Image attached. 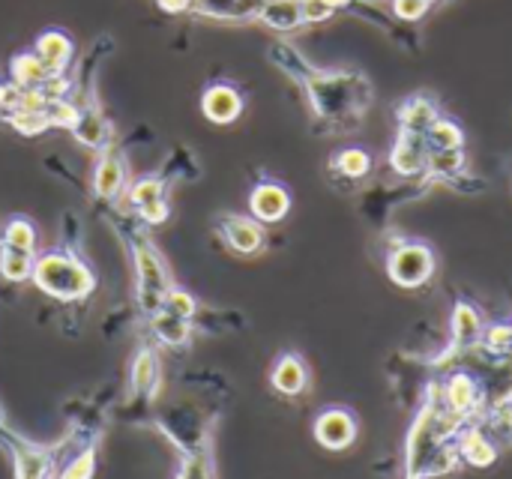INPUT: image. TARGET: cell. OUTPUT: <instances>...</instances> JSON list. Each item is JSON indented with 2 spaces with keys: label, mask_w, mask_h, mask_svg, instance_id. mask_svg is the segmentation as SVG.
<instances>
[{
  "label": "cell",
  "mask_w": 512,
  "mask_h": 479,
  "mask_svg": "<svg viewBox=\"0 0 512 479\" xmlns=\"http://www.w3.org/2000/svg\"><path fill=\"white\" fill-rule=\"evenodd\" d=\"M0 243L24 249V252H39V228L27 216H9L0 225Z\"/></svg>",
  "instance_id": "obj_24"
},
{
  "label": "cell",
  "mask_w": 512,
  "mask_h": 479,
  "mask_svg": "<svg viewBox=\"0 0 512 479\" xmlns=\"http://www.w3.org/2000/svg\"><path fill=\"white\" fill-rule=\"evenodd\" d=\"M426 141H429V150H462L465 135H462V129L453 120L438 117L432 123V129L426 132Z\"/></svg>",
  "instance_id": "obj_27"
},
{
  "label": "cell",
  "mask_w": 512,
  "mask_h": 479,
  "mask_svg": "<svg viewBox=\"0 0 512 479\" xmlns=\"http://www.w3.org/2000/svg\"><path fill=\"white\" fill-rule=\"evenodd\" d=\"M435 120H438V108L429 99H423V96H411L399 108V126H402V132L426 135Z\"/></svg>",
  "instance_id": "obj_23"
},
{
  "label": "cell",
  "mask_w": 512,
  "mask_h": 479,
  "mask_svg": "<svg viewBox=\"0 0 512 479\" xmlns=\"http://www.w3.org/2000/svg\"><path fill=\"white\" fill-rule=\"evenodd\" d=\"M273 390L282 393V396H300L309 384V372H306V363L297 357V354H282L273 366Z\"/></svg>",
  "instance_id": "obj_17"
},
{
  "label": "cell",
  "mask_w": 512,
  "mask_h": 479,
  "mask_svg": "<svg viewBox=\"0 0 512 479\" xmlns=\"http://www.w3.org/2000/svg\"><path fill=\"white\" fill-rule=\"evenodd\" d=\"M177 479H213V465H210L207 447H198V450H192L186 456V462H183Z\"/></svg>",
  "instance_id": "obj_32"
},
{
  "label": "cell",
  "mask_w": 512,
  "mask_h": 479,
  "mask_svg": "<svg viewBox=\"0 0 512 479\" xmlns=\"http://www.w3.org/2000/svg\"><path fill=\"white\" fill-rule=\"evenodd\" d=\"M69 132H72V138L81 147H87L93 153H99V150H105V147H111L117 141V126L108 117V111L102 108L99 96L84 102V105H78V117H75Z\"/></svg>",
  "instance_id": "obj_6"
},
{
  "label": "cell",
  "mask_w": 512,
  "mask_h": 479,
  "mask_svg": "<svg viewBox=\"0 0 512 479\" xmlns=\"http://www.w3.org/2000/svg\"><path fill=\"white\" fill-rule=\"evenodd\" d=\"M132 183V171H129V156H126V144L117 138L111 147L96 153V165H93V180H90V201L99 210L108 207H120L126 201Z\"/></svg>",
  "instance_id": "obj_3"
},
{
  "label": "cell",
  "mask_w": 512,
  "mask_h": 479,
  "mask_svg": "<svg viewBox=\"0 0 512 479\" xmlns=\"http://www.w3.org/2000/svg\"><path fill=\"white\" fill-rule=\"evenodd\" d=\"M336 12V6L330 0H303V21L306 24H318L327 21Z\"/></svg>",
  "instance_id": "obj_36"
},
{
  "label": "cell",
  "mask_w": 512,
  "mask_h": 479,
  "mask_svg": "<svg viewBox=\"0 0 512 479\" xmlns=\"http://www.w3.org/2000/svg\"><path fill=\"white\" fill-rule=\"evenodd\" d=\"M264 0H195V15L213 18V21H249L258 18Z\"/></svg>",
  "instance_id": "obj_19"
},
{
  "label": "cell",
  "mask_w": 512,
  "mask_h": 479,
  "mask_svg": "<svg viewBox=\"0 0 512 479\" xmlns=\"http://www.w3.org/2000/svg\"><path fill=\"white\" fill-rule=\"evenodd\" d=\"M243 105H246L243 102V93L234 84H228V81H213L201 93V114L210 123H216V126L234 123L243 114Z\"/></svg>",
  "instance_id": "obj_9"
},
{
  "label": "cell",
  "mask_w": 512,
  "mask_h": 479,
  "mask_svg": "<svg viewBox=\"0 0 512 479\" xmlns=\"http://www.w3.org/2000/svg\"><path fill=\"white\" fill-rule=\"evenodd\" d=\"M465 168V153L462 150H429V171L432 177L453 180Z\"/></svg>",
  "instance_id": "obj_28"
},
{
  "label": "cell",
  "mask_w": 512,
  "mask_h": 479,
  "mask_svg": "<svg viewBox=\"0 0 512 479\" xmlns=\"http://www.w3.org/2000/svg\"><path fill=\"white\" fill-rule=\"evenodd\" d=\"M387 273L399 288H420L435 273V255L426 243H399L390 252Z\"/></svg>",
  "instance_id": "obj_5"
},
{
  "label": "cell",
  "mask_w": 512,
  "mask_h": 479,
  "mask_svg": "<svg viewBox=\"0 0 512 479\" xmlns=\"http://www.w3.org/2000/svg\"><path fill=\"white\" fill-rule=\"evenodd\" d=\"M168 183H195L201 177V162L192 147L174 144L165 156V165L159 171Z\"/></svg>",
  "instance_id": "obj_20"
},
{
  "label": "cell",
  "mask_w": 512,
  "mask_h": 479,
  "mask_svg": "<svg viewBox=\"0 0 512 479\" xmlns=\"http://www.w3.org/2000/svg\"><path fill=\"white\" fill-rule=\"evenodd\" d=\"M288 207H291L288 189L273 180L255 183V189L249 192V210L258 222H279V219H285Z\"/></svg>",
  "instance_id": "obj_14"
},
{
  "label": "cell",
  "mask_w": 512,
  "mask_h": 479,
  "mask_svg": "<svg viewBox=\"0 0 512 479\" xmlns=\"http://www.w3.org/2000/svg\"><path fill=\"white\" fill-rule=\"evenodd\" d=\"M9 450H12V462H15V479L51 477V453L48 450L18 441L12 435H9Z\"/></svg>",
  "instance_id": "obj_16"
},
{
  "label": "cell",
  "mask_w": 512,
  "mask_h": 479,
  "mask_svg": "<svg viewBox=\"0 0 512 479\" xmlns=\"http://www.w3.org/2000/svg\"><path fill=\"white\" fill-rule=\"evenodd\" d=\"M258 21L267 24L270 30L291 33L300 24H306L303 21V0H264L258 9Z\"/></svg>",
  "instance_id": "obj_18"
},
{
  "label": "cell",
  "mask_w": 512,
  "mask_h": 479,
  "mask_svg": "<svg viewBox=\"0 0 512 479\" xmlns=\"http://www.w3.org/2000/svg\"><path fill=\"white\" fill-rule=\"evenodd\" d=\"M33 54L45 63V69L51 75H69L75 66V39L60 30V27H48L33 39Z\"/></svg>",
  "instance_id": "obj_8"
},
{
  "label": "cell",
  "mask_w": 512,
  "mask_h": 479,
  "mask_svg": "<svg viewBox=\"0 0 512 479\" xmlns=\"http://www.w3.org/2000/svg\"><path fill=\"white\" fill-rule=\"evenodd\" d=\"M408 479H420V477H408Z\"/></svg>",
  "instance_id": "obj_39"
},
{
  "label": "cell",
  "mask_w": 512,
  "mask_h": 479,
  "mask_svg": "<svg viewBox=\"0 0 512 479\" xmlns=\"http://www.w3.org/2000/svg\"><path fill=\"white\" fill-rule=\"evenodd\" d=\"M369 168H372L369 153H363V150H357V147L342 150V153L333 159V171L345 174L348 180H360V177H366V174H369Z\"/></svg>",
  "instance_id": "obj_29"
},
{
  "label": "cell",
  "mask_w": 512,
  "mask_h": 479,
  "mask_svg": "<svg viewBox=\"0 0 512 479\" xmlns=\"http://www.w3.org/2000/svg\"><path fill=\"white\" fill-rule=\"evenodd\" d=\"M162 384V369H159V357L153 348H141L132 360V372H129V390L135 402H153Z\"/></svg>",
  "instance_id": "obj_12"
},
{
  "label": "cell",
  "mask_w": 512,
  "mask_h": 479,
  "mask_svg": "<svg viewBox=\"0 0 512 479\" xmlns=\"http://www.w3.org/2000/svg\"><path fill=\"white\" fill-rule=\"evenodd\" d=\"M39 252H24L15 246H3L0 243V276L9 285H21L33 276V264H36Z\"/></svg>",
  "instance_id": "obj_25"
},
{
  "label": "cell",
  "mask_w": 512,
  "mask_h": 479,
  "mask_svg": "<svg viewBox=\"0 0 512 479\" xmlns=\"http://www.w3.org/2000/svg\"><path fill=\"white\" fill-rule=\"evenodd\" d=\"M6 72H9V81H12L21 93H39V90L48 87L54 78H60V75H51V72L45 69V63L33 54V48L12 54Z\"/></svg>",
  "instance_id": "obj_11"
},
{
  "label": "cell",
  "mask_w": 512,
  "mask_h": 479,
  "mask_svg": "<svg viewBox=\"0 0 512 479\" xmlns=\"http://www.w3.org/2000/svg\"><path fill=\"white\" fill-rule=\"evenodd\" d=\"M390 165L396 168V174L402 177H414L423 174L429 168V141L426 135L417 132H399V141L390 153Z\"/></svg>",
  "instance_id": "obj_13"
},
{
  "label": "cell",
  "mask_w": 512,
  "mask_h": 479,
  "mask_svg": "<svg viewBox=\"0 0 512 479\" xmlns=\"http://www.w3.org/2000/svg\"><path fill=\"white\" fill-rule=\"evenodd\" d=\"M93 471H96V450L87 447L60 471V479H93Z\"/></svg>",
  "instance_id": "obj_33"
},
{
  "label": "cell",
  "mask_w": 512,
  "mask_h": 479,
  "mask_svg": "<svg viewBox=\"0 0 512 479\" xmlns=\"http://www.w3.org/2000/svg\"><path fill=\"white\" fill-rule=\"evenodd\" d=\"M30 282L57 303H81L96 291V273L81 252L66 246L36 255Z\"/></svg>",
  "instance_id": "obj_1"
},
{
  "label": "cell",
  "mask_w": 512,
  "mask_h": 479,
  "mask_svg": "<svg viewBox=\"0 0 512 479\" xmlns=\"http://www.w3.org/2000/svg\"><path fill=\"white\" fill-rule=\"evenodd\" d=\"M432 0H393V12L402 18V21H417L429 12Z\"/></svg>",
  "instance_id": "obj_35"
},
{
  "label": "cell",
  "mask_w": 512,
  "mask_h": 479,
  "mask_svg": "<svg viewBox=\"0 0 512 479\" xmlns=\"http://www.w3.org/2000/svg\"><path fill=\"white\" fill-rule=\"evenodd\" d=\"M330 3H333V6H336V9H342V6H348V3H351V0H330Z\"/></svg>",
  "instance_id": "obj_38"
},
{
  "label": "cell",
  "mask_w": 512,
  "mask_h": 479,
  "mask_svg": "<svg viewBox=\"0 0 512 479\" xmlns=\"http://www.w3.org/2000/svg\"><path fill=\"white\" fill-rule=\"evenodd\" d=\"M315 441L324 450L342 453L357 441V420L351 411L345 408H327L318 420H315Z\"/></svg>",
  "instance_id": "obj_10"
},
{
  "label": "cell",
  "mask_w": 512,
  "mask_h": 479,
  "mask_svg": "<svg viewBox=\"0 0 512 479\" xmlns=\"http://www.w3.org/2000/svg\"><path fill=\"white\" fill-rule=\"evenodd\" d=\"M162 309H165V312H171V315H177V318L195 321V315H198V300H195L189 291H183V288H177V285H174V288L168 291V297H165Z\"/></svg>",
  "instance_id": "obj_31"
},
{
  "label": "cell",
  "mask_w": 512,
  "mask_h": 479,
  "mask_svg": "<svg viewBox=\"0 0 512 479\" xmlns=\"http://www.w3.org/2000/svg\"><path fill=\"white\" fill-rule=\"evenodd\" d=\"M213 228L219 240L237 255H258L267 246V234L258 219H249L240 213H219L213 219Z\"/></svg>",
  "instance_id": "obj_7"
},
{
  "label": "cell",
  "mask_w": 512,
  "mask_h": 479,
  "mask_svg": "<svg viewBox=\"0 0 512 479\" xmlns=\"http://www.w3.org/2000/svg\"><path fill=\"white\" fill-rule=\"evenodd\" d=\"M303 84H306V93L312 99V108L324 120L345 123L348 117H360L372 102V87L363 75L312 72Z\"/></svg>",
  "instance_id": "obj_2"
},
{
  "label": "cell",
  "mask_w": 512,
  "mask_h": 479,
  "mask_svg": "<svg viewBox=\"0 0 512 479\" xmlns=\"http://www.w3.org/2000/svg\"><path fill=\"white\" fill-rule=\"evenodd\" d=\"M441 393H444V405H447L456 417H462V420H468V417L480 408V402H483L480 384H477L471 375H465V372H456V375L447 381V387H444Z\"/></svg>",
  "instance_id": "obj_15"
},
{
  "label": "cell",
  "mask_w": 512,
  "mask_h": 479,
  "mask_svg": "<svg viewBox=\"0 0 512 479\" xmlns=\"http://www.w3.org/2000/svg\"><path fill=\"white\" fill-rule=\"evenodd\" d=\"M483 318L477 315L474 306L468 303H459L456 312H453V351H468L474 348L477 342H483Z\"/></svg>",
  "instance_id": "obj_21"
},
{
  "label": "cell",
  "mask_w": 512,
  "mask_h": 479,
  "mask_svg": "<svg viewBox=\"0 0 512 479\" xmlns=\"http://www.w3.org/2000/svg\"><path fill=\"white\" fill-rule=\"evenodd\" d=\"M45 168H48L51 174H57V177H60V180H63L66 186H72V189H75L78 195L90 198V186H84V183H81V180H78V177H75V174H72V171H69V168H66V165L60 162V159H57V156H48V159H45Z\"/></svg>",
  "instance_id": "obj_34"
},
{
  "label": "cell",
  "mask_w": 512,
  "mask_h": 479,
  "mask_svg": "<svg viewBox=\"0 0 512 479\" xmlns=\"http://www.w3.org/2000/svg\"><path fill=\"white\" fill-rule=\"evenodd\" d=\"M459 459H465L474 468H489L495 462V447L480 429H468L459 438Z\"/></svg>",
  "instance_id": "obj_26"
},
{
  "label": "cell",
  "mask_w": 512,
  "mask_h": 479,
  "mask_svg": "<svg viewBox=\"0 0 512 479\" xmlns=\"http://www.w3.org/2000/svg\"><path fill=\"white\" fill-rule=\"evenodd\" d=\"M168 180L162 174H144V177H135L129 183V192H126V207L147 225V228H159L168 222L171 216V204H168Z\"/></svg>",
  "instance_id": "obj_4"
},
{
  "label": "cell",
  "mask_w": 512,
  "mask_h": 479,
  "mask_svg": "<svg viewBox=\"0 0 512 479\" xmlns=\"http://www.w3.org/2000/svg\"><path fill=\"white\" fill-rule=\"evenodd\" d=\"M60 246L84 255V225H81V216L72 210H66L60 216Z\"/></svg>",
  "instance_id": "obj_30"
},
{
  "label": "cell",
  "mask_w": 512,
  "mask_h": 479,
  "mask_svg": "<svg viewBox=\"0 0 512 479\" xmlns=\"http://www.w3.org/2000/svg\"><path fill=\"white\" fill-rule=\"evenodd\" d=\"M156 6L165 12V15H186L195 9V0H156Z\"/></svg>",
  "instance_id": "obj_37"
},
{
  "label": "cell",
  "mask_w": 512,
  "mask_h": 479,
  "mask_svg": "<svg viewBox=\"0 0 512 479\" xmlns=\"http://www.w3.org/2000/svg\"><path fill=\"white\" fill-rule=\"evenodd\" d=\"M150 333L156 336V342H162L168 348H183L192 339V321L159 309L156 315H150Z\"/></svg>",
  "instance_id": "obj_22"
}]
</instances>
